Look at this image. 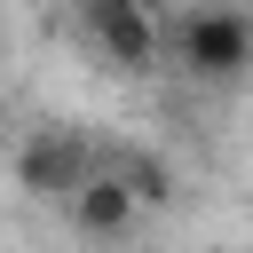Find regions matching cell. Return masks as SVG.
I'll return each instance as SVG.
<instances>
[{"label":"cell","mask_w":253,"mask_h":253,"mask_svg":"<svg viewBox=\"0 0 253 253\" xmlns=\"http://www.w3.org/2000/svg\"><path fill=\"white\" fill-rule=\"evenodd\" d=\"M87 174H95V150H87L79 126H32L16 142V190L40 198V206H71Z\"/></svg>","instance_id":"cell-2"},{"label":"cell","mask_w":253,"mask_h":253,"mask_svg":"<svg viewBox=\"0 0 253 253\" xmlns=\"http://www.w3.org/2000/svg\"><path fill=\"white\" fill-rule=\"evenodd\" d=\"M174 55H182L190 79H237L253 63V16L229 8V0H206L174 24Z\"/></svg>","instance_id":"cell-1"},{"label":"cell","mask_w":253,"mask_h":253,"mask_svg":"<svg viewBox=\"0 0 253 253\" xmlns=\"http://www.w3.org/2000/svg\"><path fill=\"white\" fill-rule=\"evenodd\" d=\"M79 32L119 63V71H158V16L150 0H79Z\"/></svg>","instance_id":"cell-3"},{"label":"cell","mask_w":253,"mask_h":253,"mask_svg":"<svg viewBox=\"0 0 253 253\" xmlns=\"http://www.w3.org/2000/svg\"><path fill=\"white\" fill-rule=\"evenodd\" d=\"M111 166H119V182L134 190V206H142V213H158V206L174 198V174H166V158H158V150H119Z\"/></svg>","instance_id":"cell-5"},{"label":"cell","mask_w":253,"mask_h":253,"mask_svg":"<svg viewBox=\"0 0 253 253\" xmlns=\"http://www.w3.org/2000/svg\"><path fill=\"white\" fill-rule=\"evenodd\" d=\"M134 221H142V206H134V190L119 182V166H95V174L79 182V198H71V229L103 245V237H126Z\"/></svg>","instance_id":"cell-4"}]
</instances>
